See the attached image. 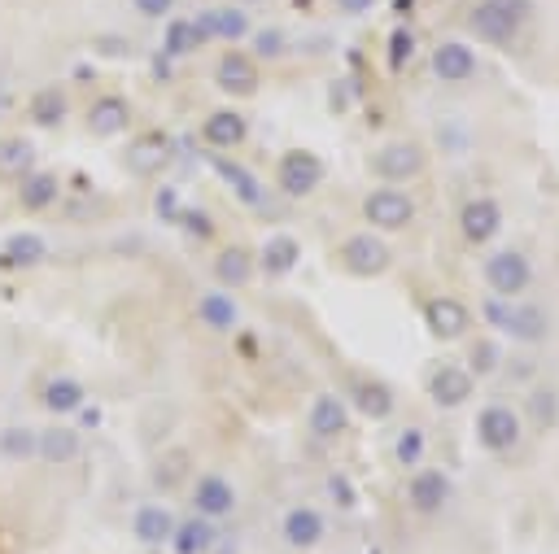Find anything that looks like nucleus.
<instances>
[{
    "mask_svg": "<svg viewBox=\"0 0 559 554\" xmlns=\"http://www.w3.org/2000/svg\"><path fill=\"white\" fill-rule=\"evenodd\" d=\"M485 280H490V288L498 297H520L533 280V267L525 254H516V249H503V254H494L490 262H485Z\"/></svg>",
    "mask_w": 559,
    "mask_h": 554,
    "instance_id": "nucleus-1",
    "label": "nucleus"
},
{
    "mask_svg": "<svg viewBox=\"0 0 559 554\" xmlns=\"http://www.w3.org/2000/svg\"><path fill=\"white\" fill-rule=\"evenodd\" d=\"M319 179H324V162H319L315 153L289 149L280 158V188L289 192V197H311L319 188Z\"/></svg>",
    "mask_w": 559,
    "mask_h": 554,
    "instance_id": "nucleus-2",
    "label": "nucleus"
},
{
    "mask_svg": "<svg viewBox=\"0 0 559 554\" xmlns=\"http://www.w3.org/2000/svg\"><path fill=\"white\" fill-rule=\"evenodd\" d=\"M411 214H415L411 197H402V192H394V188H376L372 197L363 201V219L372 227H380V232H398V227H407Z\"/></svg>",
    "mask_w": 559,
    "mask_h": 554,
    "instance_id": "nucleus-3",
    "label": "nucleus"
},
{
    "mask_svg": "<svg viewBox=\"0 0 559 554\" xmlns=\"http://www.w3.org/2000/svg\"><path fill=\"white\" fill-rule=\"evenodd\" d=\"M477 437L485 450H494V454L511 450V445L520 441V415L511 411V406H485L477 415Z\"/></svg>",
    "mask_w": 559,
    "mask_h": 554,
    "instance_id": "nucleus-4",
    "label": "nucleus"
},
{
    "mask_svg": "<svg viewBox=\"0 0 559 554\" xmlns=\"http://www.w3.org/2000/svg\"><path fill=\"white\" fill-rule=\"evenodd\" d=\"M341 262L354 271V275H380L389 267V245L372 232H359L346 240V249H341Z\"/></svg>",
    "mask_w": 559,
    "mask_h": 554,
    "instance_id": "nucleus-5",
    "label": "nucleus"
},
{
    "mask_svg": "<svg viewBox=\"0 0 559 554\" xmlns=\"http://www.w3.org/2000/svg\"><path fill=\"white\" fill-rule=\"evenodd\" d=\"M376 171L389 179V184H402V179H415L424 171V153H420V144H411V140H394V144H385V149L376 153Z\"/></svg>",
    "mask_w": 559,
    "mask_h": 554,
    "instance_id": "nucleus-6",
    "label": "nucleus"
},
{
    "mask_svg": "<svg viewBox=\"0 0 559 554\" xmlns=\"http://www.w3.org/2000/svg\"><path fill=\"white\" fill-rule=\"evenodd\" d=\"M193 27H197L201 44H206V40H245V35H249V18H245V9L228 5V9H206Z\"/></svg>",
    "mask_w": 559,
    "mask_h": 554,
    "instance_id": "nucleus-7",
    "label": "nucleus"
},
{
    "mask_svg": "<svg viewBox=\"0 0 559 554\" xmlns=\"http://www.w3.org/2000/svg\"><path fill=\"white\" fill-rule=\"evenodd\" d=\"M503 227V210L494 206V201H468V206L459 210V232L468 245H485V240H494V232Z\"/></svg>",
    "mask_w": 559,
    "mask_h": 554,
    "instance_id": "nucleus-8",
    "label": "nucleus"
},
{
    "mask_svg": "<svg viewBox=\"0 0 559 554\" xmlns=\"http://www.w3.org/2000/svg\"><path fill=\"white\" fill-rule=\"evenodd\" d=\"M79 450H83V441L75 428L49 424V428L35 432V459H44V463H75Z\"/></svg>",
    "mask_w": 559,
    "mask_h": 554,
    "instance_id": "nucleus-9",
    "label": "nucleus"
},
{
    "mask_svg": "<svg viewBox=\"0 0 559 554\" xmlns=\"http://www.w3.org/2000/svg\"><path fill=\"white\" fill-rule=\"evenodd\" d=\"M193 507H197V515H206V520H223V515H232V507H236V489L223 476H201L193 489Z\"/></svg>",
    "mask_w": 559,
    "mask_h": 554,
    "instance_id": "nucleus-10",
    "label": "nucleus"
},
{
    "mask_svg": "<svg viewBox=\"0 0 559 554\" xmlns=\"http://www.w3.org/2000/svg\"><path fill=\"white\" fill-rule=\"evenodd\" d=\"M280 533L293 550H311V546L324 541V520H319V511H311V507H293L289 515H284Z\"/></svg>",
    "mask_w": 559,
    "mask_h": 554,
    "instance_id": "nucleus-11",
    "label": "nucleus"
},
{
    "mask_svg": "<svg viewBox=\"0 0 559 554\" xmlns=\"http://www.w3.org/2000/svg\"><path fill=\"white\" fill-rule=\"evenodd\" d=\"M132 127V110L123 96H101L97 105H88V131L92 136H118Z\"/></svg>",
    "mask_w": 559,
    "mask_h": 554,
    "instance_id": "nucleus-12",
    "label": "nucleus"
},
{
    "mask_svg": "<svg viewBox=\"0 0 559 554\" xmlns=\"http://www.w3.org/2000/svg\"><path fill=\"white\" fill-rule=\"evenodd\" d=\"M245 136H249V127L236 110H214L206 118V127H201V140L210 149H236V144H245Z\"/></svg>",
    "mask_w": 559,
    "mask_h": 554,
    "instance_id": "nucleus-13",
    "label": "nucleus"
},
{
    "mask_svg": "<svg viewBox=\"0 0 559 554\" xmlns=\"http://www.w3.org/2000/svg\"><path fill=\"white\" fill-rule=\"evenodd\" d=\"M424 323L433 328V336L455 341V336H463V328H468V310H463L459 301H450V297H433L424 306Z\"/></svg>",
    "mask_w": 559,
    "mask_h": 554,
    "instance_id": "nucleus-14",
    "label": "nucleus"
},
{
    "mask_svg": "<svg viewBox=\"0 0 559 554\" xmlns=\"http://www.w3.org/2000/svg\"><path fill=\"white\" fill-rule=\"evenodd\" d=\"M44 254H49V240L40 232H14L5 236V245H0V267H35Z\"/></svg>",
    "mask_w": 559,
    "mask_h": 554,
    "instance_id": "nucleus-15",
    "label": "nucleus"
},
{
    "mask_svg": "<svg viewBox=\"0 0 559 554\" xmlns=\"http://www.w3.org/2000/svg\"><path fill=\"white\" fill-rule=\"evenodd\" d=\"M428 397H433L442 411H455V406H463L472 397V376L459 367H442L433 376V384H428Z\"/></svg>",
    "mask_w": 559,
    "mask_h": 554,
    "instance_id": "nucleus-16",
    "label": "nucleus"
},
{
    "mask_svg": "<svg viewBox=\"0 0 559 554\" xmlns=\"http://www.w3.org/2000/svg\"><path fill=\"white\" fill-rule=\"evenodd\" d=\"M214 280L223 288H245L254 280V258H249V249L241 245H223L219 254H214Z\"/></svg>",
    "mask_w": 559,
    "mask_h": 554,
    "instance_id": "nucleus-17",
    "label": "nucleus"
},
{
    "mask_svg": "<svg viewBox=\"0 0 559 554\" xmlns=\"http://www.w3.org/2000/svg\"><path fill=\"white\" fill-rule=\"evenodd\" d=\"M57 192H62L57 175L53 171H35V166H31V171L22 175V184H18V206L40 214V210H49L53 201H57Z\"/></svg>",
    "mask_w": 559,
    "mask_h": 554,
    "instance_id": "nucleus-18",
    "label": "nucleus"
},
{
    "mask_svg": "<svg viewBox=\"0 0 559 554\" xmlns=\"http://www.w3.org/2000/svg\"><path fill=\"white\" fill-rule=\"evenodd\" d=\"M472 70H477V57H472L468 44L450 40L433 53V75L446 79V83H459V79H472Z\"/></svg>",
    "mask_w": 559,
    "mask_h": 554,
    "instance_id": "nucleus-19",
    "label": "nucleus"
},
{
    "mask_svg": "<svg viewBox=\"0 0 559 554\" xmlns=\"http://www.w3.org/2000/svg\"><path fill=\"white\" fill-rule=\"evenodd\" d=\"M214 79H219V88L228 96H249L258 88V70L249 66V57L241 53H228L219 66H214Z\"/></svg>",
    "mask_w": 559,
    "mask_h": 554,
    "instance_id": "nucleus-20",
    "label": "nucleus"
},
{
    "mask_svg": "<svg viewBox=\"0 0 559 554\" xmlns=\"http://www.w3.org/2000/svg\"><path fill=\"white\" fill-rule=\"evenodd\" d=\"M40 402H44V411L49 415H75L83 406V384L75 376H53L40 389Z\"/></svg>",
    "mask_w": 559,
    "mask_h": 554,
    "instance_id": "nucleus-21",
    "label": "nucleus"
},
{
    "mask_svg": "<svg viewBox=\"0 0 559 554\" xmlns=\"http://www.w3.org/2000/svg\"><path fill=\"white\" fill-rule=\"evenodd\" d=\"M472 31H477L481 40H490V44H507L511 35L520 31V22H516V18H507L503 9H494L490 0H481V5L472 9Z\"/></svg>",
    "mask_w": 559,
    "mask_h": 554,
    "instance_id": "nucleus-22",
    "label": "nucleus"
},
{
    "mask_svg": "<svg viewBox=\"0 0 559 554\" xmlns=\"http://www.w3.org/2000/svg\"><path fill=\"white\" fill-rule=\"evenodd\" d=\"M132 533H136V541H145V546H166L175 533V515L166 507H140L132 520Z\"/></svg>",
    "mask_w": 559,
    "mask_h": 554,
    "instance_id": "nucleus-23",
    "label": "nucleus"
},
{
    "mask_svg": "<svg viewBox=\"0 0 559 554\" xmlns=\"http://www.w3.org/2000/svg\"><path fill=\"white\" fill-rule=\"evenodd\" d=\"M350 424V415H346V402L341 397H332V393H319L315 397V406H311V428H315V437H341Z\"/></svg>",
    "mask_w": 559,
    "mask_h": 554,
    "instance_id": "nucleus-24",
    "label": "nucleus"
},
{
    "mask_svg": "<svg viewBox=\"0 0 559 554\" xmlns=\"http://www.w3.org/2000/svg\"><path fill=\"white\" fill-rule=\"evenodd\" d=\"M171 546H175V554H206L214 546V524L206 515H197V520H175Z\"/></svg>",
    "mask_w": 559,
    "mask_h": 554,
    "instance_id": "nucleus-25",
    "label": "nucleus"
},
{
    "mask_svg": "<svg viewBox=\"0 0 559 554\" xmlns=\"http://www.w3.org/2000/svg\"><path fill=\"white\" fill-rule=\"evenodd\" d=\"M446 498H450V480H446L442 472H420V476L411 480V507H415V511L433 515Z\"/></svg>",
    "mask_w": 559,
    "mask_h": 554,
    "instance_id": "nucleus-26",
    "label": "nucleus"
},
{
    "mask_svg": "<svg viewBox=\"0 0 559 554\" xmlns=\"http://www.w3.org/2000/svg\"><path fill=\"white\" fill-rule=\"evenodd\" d=\"M354 406H359L367 419H389V411H394V393H389V384L359 380L354 384Z\"/></svg>",
    "mask_w": 559,
    "mask_h": 554,
    "instance_id": "nucleus-27",
    "label": "nucleus"
},
{
    "mask_svg": "<svg viewBox=\"0 0 559 554\" xmlns=\"http://www.w3.org/2000/svg\"><path fill=\"white\" fill-rule=\"evenodd\" d=\"M197 315H201V323H206V328L228 332V328H236L241 310H236V301L228 293H206V297H201V306H197Z\"/></svg>",
    "mask_w": 559,
    "mask_h": 554,
    "instance_id": "nucleus-28",
    "label": "nucleus"
},
{
    "mask_svg": "<svg viewBox=\"0 0 559 554\" xmlns=\"http://www.w3.org/2000/svg\"><path fill=\"white\" fill-rule=\"evenodd\" d=\"M297 258H302V245H297L293 236H271L263 245V271L267 275H289L297 267Z\"/></svg>",
    "mask_w": 559,
    "mask_h": 554,
    "instance_id": "nucleus-29",
    "label": "nucleus"
},
{
    "mask_svg": "<svg viewBox=\"0 0 559 554\" xmlns=\"http://www.w3.org/2000/svg\"><path fill=\"white\" fill-rule=\"evenodd\" d=\"M166 158H171V144H166V136H145V140H136L132 149H127V166L140 171V175L158 171Z\"/></svg>",
    "mask_w": 559,
    "mask_h": 554,
    "instance_id": "nucleus-30",
    "label": "nucleus"
},
{
    "mask_svg": "<svg viewBox=\"0 0 559 554\" xmlns=\"http://www.w3.org/2000/svg\"><path fill=\"white\" fill-rule=\"evenodd\" d=\"M214 171H219L223 179H228V188L236 192V197L245 201V206H258L263 201V188H258V179L245 171V166H236V162H223V158H214Z\"/></svg>",
    "mask_w": 559,
    "mask_h": 554,
    "instance_id": "nucleus-31",
    "label": "nucleus"
},
{
    "mask_svg": "<svg viewBox=\"0 0 559 554\" xmlns=\"http://www.w3.org/2000/svg\"><path fill=\"white\" fill-rule=\"evenodd\" d=\"M0 459L9 463H27L35 459V432L31 428H0Z\"/></svg>",
    "mask_w": 559,
    "mask_h": 554,
    "instance_id": "nucleus-32",
    "label": "nucleus"
},
{
    "mask_svg": "<svg viewBox=\"0 0 559 554\" xmlns=\"http://www.w3.org/2000/svg\"><path fill=\"white\" fill-rule=\"evenodd\" d=\"M31 162H35L31 140H22V136L0 140V171H5V175H27Z\"/></svg>",
    "mask_w": 559,
    "mask_h": 554,
    "instance_id": "nucleus-33",
    "label": "nucleus"
},
{
    "mask_svg": "<svg viewBox=\"0 0 559 554\" xmlns=\"http://www.w3.org/2000/svg\"><path fill=\"white\" fill-rule=\"evenodd\" d=\"M162 48H166V57H188L193 48H201L197 27H193V22H171L166 35H162Z\"/></svg>",
    "mask_w": 559,
    "mask_h": 554,
    "instance_id": "nucleus-34",
    "label": "nucleus"
},
{
    "mask_svg": "<svg viewBox=\"0 0 559 554\" xmlns=\"http://www.w3.org/2000/svg\"><path fill=\"white\" fill-rule=\"evenodd\" d=\"M507 332L511 336H520V341H542L546 336V319H542V310H511V323H507Z\"/></svg>",
    "mask_w": 559,
    "mask_h": 554,
    "instance_id": "nucleus-35",
    "label": "nucleus"
},
{
    "mask_svg": "<svg viewBox=\"0 0 559 554\" xmlns=\"http://www.w3.org/2000/svg\"><path fill=\"white\" fill-rule=\"evenodd\" d=\"M31 118L40 127H57L66 118V101H62V92H40L31 101Z\"/></svg>",
    "mask_w": 559,
    "mask_h": 554,
    "instance_id": "nucleus-36",
    "label": "nucleus"
},
{
    "mask_svg": "<svg viewBox=\"0 0 559 554\" xmlns=\"http://www.w3.org/2000/svg\"><path fill=\"white\" fill-rule=\"evenodd\" d=\"M420 454H424V437H420V432H402V441H398V463L415 467V463H420Z\"/></svg>",
    "mask_w": 559,
    "mask_h": 554,
    "instance_id": "nucleus-37",
    "label": "nucleus"
},
{
    "mask_svg": "<svg viewBox=\"0 0 559 554\" xmlns=\"http://www.w3.org/2000/svg\"><path fill=\"white\" fill-rule=\"evenodd\" d=\"M498 367V349L490 345V341H481V345H472V371H494Z\"/></svg>",
    "mask_w": 559,
    "mask_h": 554,
    "instance_id": "nucleus-38",
    "label": "nucleus"
},
{
    "mask_svg": "<svg viewBox=\"0 0 559 554\" xmlns=\"http://www.w3.org/2000/svg\"><path fill=\"white\" fill-rule=\"evenodd\" d=\"M254 48H258L263 57H280V53H284V35H280V31H258V35H254Z\"/></svg>",
    "mask_w": 559,
    "mask_h": 554,
    "instance_id": "nucleus-39",
    "label": "nucleus"
},
{
    "mask_svg": "<svg viewBox=\"0 0 559 554\" xmlns=\"http://www.w3.org/2000/svg\"><path fill=\"white\" fill-rule=\"evenodd\" d=\"M132 5H136L145 18H166V14L175 9V0H132Z\"/></svg>",
    "mask_w": 559,
    "mask_h": 554,
    "instance_id": "nucleus-40",
    "label": "nucleus"
},
{
    "mask_svg": "<svg viewBox=\"0 0 559 554\" xmlns=\"http://www.w3.org/2000/svg\"><path fill=\"white\" fill-rule=\"evenodd\" d=\"M485 319H490V323H498V328H503L507 332V323H511V306H503V301H485Z\"/></svg>",
    "mask_w": 559,
    "mask_h": 554,
    "instance_id": "nucleus-41",
    "label": "nucleus"
},
{
    "mask_svg": "<svg viewBox=\"0 0 559 554\" xmlns=\"http://www.w3.org/2000/svg\"><path fill=\"white\" fill-rule=\"evenodd\" d=\"M494 9H503L507 18H516V22H525V14H529V0H490Z\"/></svg>",
    "mask_w": 559,
    "mask_h": 554,
    "instance_id": "nucleus-42",
    "label": "nucleus"
},
{
    "mask_svg": "<svg viewBox=\"0 0 559 554\" xmlns=\"http://www.w3.org/2000/svg\"><path fill=\"white\" fill-rule=\"evenodd\" d=\"M407 53H411V35H407V31H398V35H394V53H389V62L402 66V62H407Z\"/></svg>",
    "mask_w": 559,
    "mask_h": 554,
    "instance_id": "nucleus-43",
    "label": "nucleus"
},
{
    "mask_svg": "<svg viewBox=\"0 0 559 554\" xmlns=\"http://www.w3.org/2000/svg\"><path fill=\"white\" fill-rule=\"evenodd\" d=\"M75 415H79V424H83V428H97V424H101V411H97V406H79Z\"/></svg>",
    "mask_w": 559,
    "mask_h": 554,
    "instance_id": "nucleus-44",
    "label": "nucleus"
},
{
    "mask_svg": "<svg viewBox=\"0 0 559 554\" xmlns=\"http://www.w3.org/2000/svg\"><path fill=\"white\" fill-rule=\"evenodd\" d=\"M341 9H346V14H367V9H372V0H337Z\"/></svg>",
    "mask_w": 559,
    "mask_h": 554,
    "instance_id": "nucleus-45",
    "label": "nucleus"
},
{
    "mask_svg": "<svg viewBox=\"0 0 559 554\" xmlns=\"http://www.w3.org/2000/svg\"><path fill=\"white\" fill-rule=\"evenodd\" d=\"M214 554H236V546H219V550H214Z\"/></svg>",
    "mask_w": 559,
    "mask_h": 554,
    "instance_id": "nucleus-46",
    "label": "nucleus"
},
{
    "mask_svg": "<svg viewBox=\"0 0 559 554\" xmlns=\"http://www.w3.org/2000/svg\"><path fill=\"white\" fill-rule=\"evenodd\" d=\"M249 5H254V0H249Z\"/></svg>",
    "mask_w": 559,
    "mask_h": 554,
    "instance_id": "nucleus-47",
    "label": "nucleus"
}]
</instances>
